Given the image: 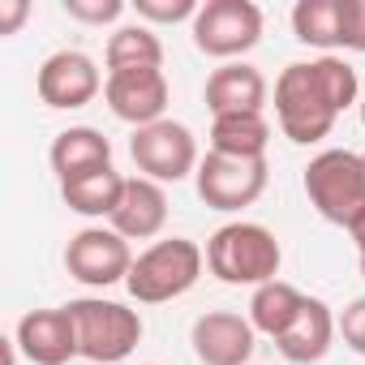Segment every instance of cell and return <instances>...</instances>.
Wrapping results in <instances>:
<instances>
[{
	"label": "cell",
	"mask_w": 365,
	"mask_h": 365,
	"mask_svg": "<svg viewBox=\"0 0 365 365\" xmlns=\"http://www.w3.org/2000/svg\"><path fill=\"white\" fill-rule=\"evenodd\" d=\"M356 95H361V82L344 56L297 61L275 78V120L288 142L314 146L335 129L339 112H348Z\"/></svg>",
	"instance_id": "1"
},
{
	"label": "cell",
	"mask_w": 365,
	"mask_h": 365,
	"mask_svg": "<svg viewBox=\"0 0 365 365\" xmlns=\"http://www.w3.org/2000/svg\"><path fill=\"white\" fill-rule=\"evenodd\" d=\"M279 262H284V250H279L275 232L262 228V224H250V220L224 224L207 241V271L220 284H232V288L271 284L279 275Z\"/></svg>",
	"instance_id": "2"
},
{
	"label": "cell",
	"mask_w": 365,
	"mask_h": 365,
	"mask_svg": "<svg viewBox=\"0 0 365 365\" xmlns=\"http://www.w3.org/2000/svg\"><path fill=\"white\" fill-rule=\"evenodd\" d=\"M202 267H207V254L190 237H168L133 258L125 288L138 305H163V301L185 297L202 279Z\"/></svg>",
	"instance_id": "3"
},
{
	"label": "cell",
	"mask_w": 365,
	"mask_h": 365,
	"mask_svg": "<svg viewBox=\"0 0 365 365\" xmlns=\"http://www.w3.org/2000/svg\"><path fill=\"white\" fill-rule=\"evenodd\" d=\"M309 207L339 228H352L365 215V163L356 150H322L305 163Z\"/></svg>",
	"instance_id": "4"
},
{
	"label": "cell",
	"mask_w": 365,
	"mask_h": 365,
	"mask_svg": "<svg viewBox=\"0 0 365 365\" xmlns=\"http://www.w3.org/2000/svg\"><path fill=\"white\" fill-rule=\"evenodd\" d=\"M69 314H73L78 352L86 356V365H116L142 339V314L120 301L78 297V301H69Z\"/></svg>",
	"instance_id": "5"
},
{
	"label": "cell",
	"mask_w": 365,
	"mask_h": 365,
	"mask_svg": "<svg viewBox=\"0 0 365 365\" xmlns=\"http://www.w3.org/2000/svg\"><path fill=\"white\" fill-rule=\"evenodd\" d=\"M262 39V9L254 0H207L194 18V48L215 61H237Z\"/></svg>",
	"instance_id": "6"
},
{
	"label": "cell",
	"mask_w": 365,
	"mask_h": 365,
	"mask_svg": "<svg viewBox=\"0 0 365 365\" xmlns=\"http://www.w3.org/2000/svg\"><path fill=\"white\" fill-rule=\"evenodd\" d=\"M129 155L138 163V172L146 180H159V185H176L190 172H198V138L190 133V125L180 120H155L146 129H133L129 138Z\"/></svg>",
	"instance_id": "7"
},
{
	"label": "cell",
	"mask_w": 365,
	"mask_h": 365,
	"mask_svg": "<svg viewBox=\"0 0 365 365\" xmlns=\"http://www.w3.org/2000/svg\"><path fill=\"white\" fill-rule=\"evenodd\" d=\"M198 198L211 211H245L267 194V159H232V155H207L194 172Z\"/></svg>",
	"instance_id": "8"
},
{
	"label": "cell",
	"mask_w": 365,
	"mask_h": 365,
	"mask_svg": "<svg viewBox=\"0 0 365 365\" xmlns=\"http://www.w3.org/2000/svg\"><path fill=\"white\" fill-rule=\"evenodd\" d=\"M65 267L86 288H112V284L129 279L133 250L116 228H82L65 250Z\"/></svg>",
	"instance_id": "9"
},
{
	"label": "cell",
	"mask_w": 365,
	"mask_h": 365,
	"mask_svg": "<svg viewBox=\"0 0 365 365\" xmlns=\"http://www.w3.org/2000/svg\"><path fill=\"white\" fill-rule=\"evenodd\" d=\"M103 73L99 65L78 52V48H65V52H52L43 65H39V78H35V91L48 108H61V112H73V108H86L99 91H103Z\"/></svg>",
	"instance_id": "10"
},
{
	"label": "cell",
	"mask_w": 365,
	"mask_h": 365,
	"mask_svg": "<svg viewBox=\"0 0 365 365\" xmlns=\"http://www.w3.org/2000/svg\"><path fill=\"white\" fill-rule=\"evenodd\" d=\"M168 95L172 91H168L163 69H116L103 82V99H108L112 116L133 125V129H146V125L163 120Z\"/></svg>",
	"instance_id": "11"
},
{
	"label": "cell",
	"mask_w": 365,
	"mask_h": 365,
	"mask_svg": "<svg viewBox=\"0 0 365 365\" xmlns=\"http://www.w3.org/2000/svg\"><path fill=\"white\" fill-rule=\"evenodd\" d=\"M14 339H18V348H22V356L31 365H69L73 356H82L78 352V327H73L69 305L22 314Z\"/></svg>",
	"instance_id": "12"
},
{
	"label": "cell",
	"mask_w": 365,
	"mask_h": 365,
	"mask_svg": "<svg viewBox=\"0 0 365 365\" xmlns=\"http://www.w3.org/2000/svg\"><path fill=\"white\" fill-rule=\"evenodd\" d=\"M254 322L232 309H211L194 322V356L202 365H250L254 356Z\"/></svg>",
	"instance_id": "13"
},
{
	"label": "cell",
	"mask_w": 365,
	"mask_h": 365,
	"mask_svg": "<svg viewBox=\"0 0 365 365\" xmlns=\"http://www.w3.org/2000/svg\"><path fill=\"white\" fill-rule=\"evenodd\" d=\"M335 331H339V322H335L331 305L318 301V297H305L297 322L275 339V348H279V356L292 361V365H314V361H322V356L331 352Z\"/></svg>",
	"instance_id": "14"
},
{
	"label": "cell",
	"mask_w": 365,
	"mask_h": 365,
	"mask_svg": "<svg viewBox=\"0 0 365 365\" xmlns=\"http://www.w3.org/2000/svg\"><path fill=\"white\" fill-rule=\"evenodd\" d=\"M168 224V194L159 180H146V176H129L125 185V198L112 215V228L125 237V241H150L159 237Z\"/></svg>",
	"instance_id": "15"
},
{
	"label": "cell",
	"mask_w": 365,
	"mask_h": 365,
	"mask_svg": "<svg viewBox=\"0 0 365 365\" xmlns=\"http://www.w3.org/2000/svg\"><path fill=\"white\" fill-rule=\"evenodd\" d=\"M207 108H211V116L262 112V108H267V78H262L254 65H245V61L220 65V69L207 78Z\"/></svg>",
	"instance_id": "16"
},
{
	"label": "cell",
	"mask_w": 365,
	"mask_h": 365,
	"mask_svg": "<svg viewBox=\"0 0 365 365\" xmlns=\"http://www.w3.org/2000/svg\"><path fill=\"white\" fill-rule=\"evenodd\" d=\"M48 159H52V172L61 176V185H65V180H78L86 172L112 168V142L99 129H91V125H69V129H61L52 138Z\"/></svg>",
	"instance_id": "17"
},
{
	"label": "cell",
	"mask_w": 365,
	"mask_h": 365,
	"mask_svg": "<svg viewBox=\"0 0 365 365\" xmlns=\"http://www.w3.org/2000/svg\"><path fill=\"white\" fill-rule=\"evenodd\" d=\"M125 185L129 176H120L116 168H99V172H86L78 180H65L61 185V198L69 211L78 215H91V220H112L120 198H125Z\"/></svg>",
	"instance_id": "18"
},
{
	"label": "cell",
	"mask_w": 365,
	"mask_h": 365,
	"mask_svg": "<svg viewBox=\"0 0 365 365\" xmlns=\"http://www.w3.org/2000/svg\"><path fill=\"white\" fill-rule=\"evenodd\" d=\"M271 125L262 112H237V116H211V150L232 159H267Z\"/></svg>",
	"instance_id": "19"
},
{
	"label": "cell",
	"mask_w": 365,
	"mask_h": 365,
	"mask_svg": "<svg viewBox=\"0 0 365 365\" xmlns=\"http://www.w3.org/2000/svg\"><path fill=\"white\" fill-rule=\"evenodd\" d=\"M292 35L297 43L335 56V48H344V0H297Z\"/></svg>",
	"instance_id": "20"
},
{
	"label": "cell",
	"mask_w": 365,
	"mask_h": 365,
	"mask_svg": "<svg viewBox=\"0 0 365 365\" xmlns=\"http://www.w3.org/2000/svg\"><path fill=\"white\" fill-rule=\"evenodd\" d=\"M301 305H305V292L301 288H292L288 279H271V284L254 288V297H250V322H254V331L279 339L297 322Z\"/></svg>",
	"instance_id": "21"
},
{
	"label": "cell",
	"mask_w": 365,
	"mask_h": 365,
	"mask_svg": "<svg viewBox=\"0 0 365 365\" xmlns=\"http://www.w3.org/2000/svg\"><path fill=\"white\" fill-rule=\"evenodd\" d=\"M103 61H108V73H116V69H163V43L146 22L120 26L108 39Z\"/></svg>",
	"instance_id": "22"
},
{
	"label": "cell",
	"mask_w": 365,
	"mask_h": 365,
	"mask_svg": "<svg viewBox=\"0 0 365 365\" xmlns=\"http://www.w3.org/2000/svg\"><path fill=\"white\" fill-rule=\"evenodd\" d=\"M133 9L146 26H168V22H194L198 18V0H133Z\"/></svg>",
	"instance_id": "23"
},
{
	"label": "cell",
	"mask_w": 365,
	"mask_h": 365,
	"mask_svg": "<svg viewBox=\"0 0 365 365\" xmlns=\"http://www.w3.org/2000/svg\"><path fill=\"white\" fill-rule=\"evenodd\" d=\"M65 14L86 26H108L125 14V0H65Z\"/></svg>",
	"instance_id": "24"
},
{
	"label": "cell",
	"mask_w": 365,
	"mask_h": 365,
	"mask_svg": "<svg viewBox=\"0 0 365 365\" xmlns=\"http://www.w3.org/2000/svg\"><path fill=\"white\" fill-rule=\"evenodd\" d=\"M339 335L356 356H365V297L348 301V309L339 314Z\"/></svg>",
	"instance_id": "25"
},
{
	"label": "cell",
	"mask_w": 365,
	"mask_h": 365,
	"mask_svg": "<svg viewBox=\"0 0 365 365\" xmlns=\"http://www.w3.org/2000/svg\"><path fill=\"white\" fill-rule=\"evenodd\" d=\"M344 48L365 52V0H344Z\"/></svg>",
	"instance_id": "26"
},
{
	"label": "cell",
	"mask_w": 365,
	"mask_h": 365,
	"mask_svg": "<svg viewBox=\"0 0 365 365\" xmlns=\"http://www.w3.org/2000/svg\"><path fill=\"white\" fill-rule=\"evenodd\" d=\"M31 18L26 0H0V35H18V26Z\"/></svg>",
	"instance_id": "27"
},
{
	"label": "cell",
	"mask_w": 365,
	"mask_h": 365,
	"mask_svg": "<svg viewBox=\"0 0 365 365\" xmlns=\"http://www.w3.org/2000/svg\"><path fill=\"white\" fill-rule=\"evenodd\" d=\"M348 232H352V241H356V250H361V258H365V215H361Z\"/></svg>",
	"instance_id": "28"
},
{
	"label": "cell",
	"mask_w": 365,
	"mask_h": 365,
	"mask_svg": "<svg viewBox=\"0 0 365 365\" xmlns=\"http://www.w3.org/2000/svg\"><path fill=\"white\" fill-rule=\"evenodd\" d=\"M361 125H365V99H361Z\"/></svg>",
	"instance_id": "29"
},
{
	"label": "cell",
	"mask_w": 365,
	"mask_h": 365,
	"mask_svg": "<svg viewBox=\"0 0 365 365\" xmlns=\"http://www.w3.org/2000/svg\"><path fill=\"white\" fill-rule=\"evenodd\" d=\"M356 267H361V275H365V258H361V262H356Z\"/></svg>",
	"instance_id": "30"
},
{
	"label": "cell",
	"mask_w": 365,
	"mask_h": 365,
	"mask_svg": "<svg viewBox=\"0 0 365 365\" xmlns=\"http://www.w3.org/2000/svg\"><path fill=\"white\" fill-rule=\"evenodd\" d=\"M361 163H365V150H361Z\"/></svg>",
	"instance_id": "31"
}]
</instances>
